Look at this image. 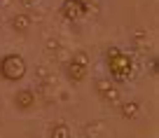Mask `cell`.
<instances>
[{"label":"cell","instance_id":"1","mask_svg":"<svg viewBox=\"0 0 159 138\" xmlns=\"http://www.w3.org/2000/svg\"><path fill=\"white\" fill-rule=\"evenodd\" d=\"M105 63H108V70L112 75V80H117V82H126L134 75V59H131L129 52L119 49V47H110L108 49Z\"/></svg>","mask_w":159,"mask_h":138},{"label":"cell","instance_id":"2","mask_svg":"<svg viewBox=\"0 0 159 138\" xmlns=\"http://www.w3.org/2000/svg\"><path fill=\"white\" fill-rule=\"evenodd\" d=\"M26 73H28V66L21 54H5L0 59V75L7 82H19L26 77Z\"/></svg>","mask_w":159,"mask_h":138},{"label":"cell","instance_id":"3","mask_svg":"<svg viewBox=\"0 0 159 138\" xmlns=\"http://www.w3.org/2000/svg\"><path fill=\"white\" fill-rule=\"evenodd\" d=\"M87 75H89V56L84 52H77L68 63V77L70 82H84Z\"/></svg>","mask_w":159,"mask_h":138},{"label":"cell","instance_id":"4","mask_svg":"<svg viewBox=\"0 0 159 138\" xmlns=\"http://www.w3.org/2000/svg\"><path fill=\"white\" fill-rule=\"evenodd\" d=\"M96 94L110 105L119 103V87H115V82L110 80H96Z\"/></svg>","mask_w":159,"mask_h":138},{"label":"cell","instance_id":"5","mask_svg":"<svg viewBox=\"0 0 159 138\" xmlns=\"http://www.w3.org/2000/svg\"><path fill=\"white\" fill-rule=\"evenodd\" d=\"M61 14H63V19H68V21H80L82 16L87 14V7L82 5L80 0H63Z\"/></svg>","mask_w":159,"mask_h":138},{"label":"cell","instance_id":"6","mask_svg":"<svg viewBox=\"0 0 159 138\" xmlns=\"http://www.w3.org/2000/svg\"><path fill=\"white\" fill-rule=\"evenodd\" d=\"M14 105L19 110H30L35 105V94L30 91V89H19L14 96Z\"/></svg>","mask_w":159,"mask_h":138},{"label":"cell","instance_id":"7","mask_svg":"<svg viewBox=\"0 0 159 138\" xmlns=\"http://www.w3.org/2000/svg\"><path fill=\"white\" fill-rule=\"evenodd\" d=\"M12 28H14L16 33H26V30L30 28V16L24 14V12H19V14L12 19Z\"/></svg>","mask_w":159,"mask_h":138},{"label":"cell","instance_id":"8","mask_svg":"<svg viewBox=\"0 0 159 138\" xmlns=\"http://www.w3.org/2000/svg\"><path fill=\"white\" fill-rule=\"evenodd\" d=\"M119 113H122V117H124V119H134L136 115L140 113V105L136 103V101H126V103L119 105Z\"/></svg>","mask_w":159,"mask_h":138},{"label":"cell","instance_id":"9","mask_svg":"<svg viewBox=\"0 0 159 138\" xmlns=\"http://www.w3.org/2000/svg\"><path fill=\"white\" fill-rule=\"evenodd\" d=\"M52 138H70V129H68V124H63V122L54 124V126H52Z\"/></svg>","mask_w":159,"mask_h":138},{"label":"cell","instance_id":"10","mask_svg":"<svg viewBox=\"0 0 159 138\" xmlns=\"http://www.w3.org/2000/svg\"><path fill=\"white\" fill-rule=\"evenodd\" d=\"M80 2H82V5H84V7H89L91 2H94V0H80Z\"/></svg>","mask_w":159,"mask_h":138},{"label":"cell","instance_id":"11","mask_svg":"<svg viewBox=\"0 0 159 138\" xmlns=\"http://www.w3.org/2000/svg\"><path fill=\"white\" fill-rule=\"evenodd\" d=\"M24 2H33V0H24Z\"/></svg>","mask_w":159,"mask_h":138}]
</instances>
